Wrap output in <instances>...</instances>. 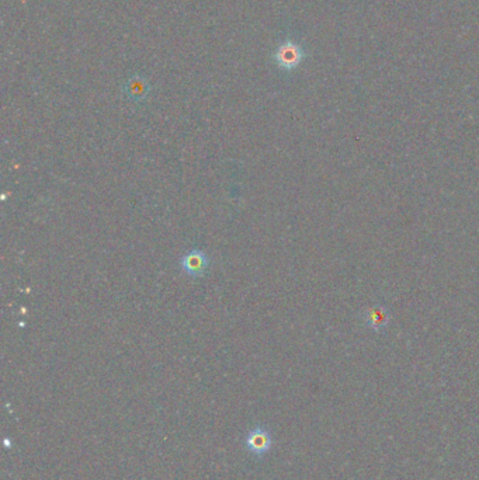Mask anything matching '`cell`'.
<instances>
[{"instance_id": "1", "label": "cell", "mask_w": 479, "mask_h": 480, "mask_svg": "<svg viewBox=\"0 0 479 480\" xmlns=\"http://www.w3.org/2000/svg\"><path fill=\"white\" fill-rule=\"evenodd\" d=\"M210 266V259L203 250H191L183 256L180 261L182 270L194 278L203 277Z\"/></svg>"}, {"instance_id": "2", "label": "cell", "mask_w": 479, "mask_h": 480, "mask_svg": "<svg viewBox=\"0 0 479 480\" xmlns=\"http://www.w3.org/2000/svg\"><path fill=\"white\" fill-rule=\"evenodd\" d=\"M246 447L249 452L257 457H263L264 454H267L271 447V438L268 431L263 427L253 428L246 437Z\"/></svg>"}, {"instance_id": "3", "label": "cell", "mask_w": 479, "mask_h": 480, "mask_svg": "<svg viewBox=\"0 0 479 480\" xmlns=\"http://www.w3.org/2000/svg\"><path fill=\"white\" fill-rule=\"evenodd\" d=\"M278 63L283 68H294L297 63H300L301 59V51L298 47L293 44L283 46L278 51Z\"/></svg>"}]
</instances>
